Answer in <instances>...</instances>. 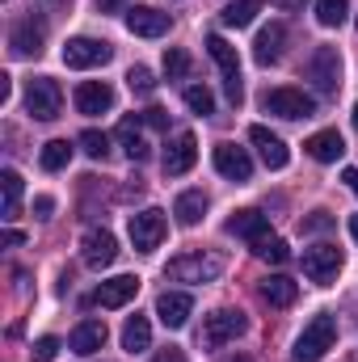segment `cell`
Returning a JSON list of instances; mask_svg holds the SVG:
<instances>
[{"instance_id": "cell-1", "label": "cell", "mask_w": 358, "mask_h": 362, "mask_svg": "<svg viewBox=\"0 0 358 362\" xmlns=\"http://www.w3.org/2000/svg\"><path fill=\"white\" fill-rule=\"evenodd\" d=\"M333 341H337V320H333L329 312H321V316H312V320L304 325V333L295 337L291 358L295 362H321L333 350Z\"/></svg>"}, {"instance_id": "cell-2", "label": "cell", "mask_w": 358, "mask_h": 362, "mask_svg": "<svg viewBox=\"0 0 358 362\" xmlns=\"http://www.w3.org/2000/svg\"><path fill=\"white\" fill-rule=\"evenodd\" d=\"M224 257L219 253H181L169 262V270L165 278H173V282H215L219 274H224Z\"/></svg>"}, {"instance_id": "cell-3", "label": "cell", "mask_w": 358, "mask_h": 362, "mask_svg": "<svg viewBox=\"0 0 358 362\" xmlns=\"http://www.w3.org/2000/svg\"><path fill=\"white\" fill-rule=\"evenodd\" d=\"M25 110H30V118H38V122H55L59 110H64V89H59L51 76H34V81L25 85Z\"/></svg>"}, {"instance_id": "cell-4", "label": "cell", "mask_w": 358, "mask_h": 362, "mask_svg": "<svg viewBox=\"0 0 358 362\" xmlns=\"http://www.w3.org/2000/svg\"><path fill=\"white\" fill-rule=\"evenodd\" d=\"M262 110L274 114V118H291V122H295V118H312V114H316V101L304 89H287V85H282V89L262 93Z\"/></svg>"}, {"instance_id": "cell-5", "label": "cell", "mask_w": 358, "mask_h": 362, "mask_svg": "<svg viewBox=\"0 0 358 362\" xmlns=\"http://www.w3.org/2000/svg\"><path fill=\"white\" fill-rule=\"evenodd\" d=\"M245 329H249L245 312H236V308H219V312H211L207 325H202V346H207V350H219V346L236 341Z\"/></svg>"}, {"instance_id": "cell-6", "label": "cell", "mask_w": 358, "mask_h": 362, "mask_svg": "<svg viewBox=\"0 0 358 362\" xmlns=\"http://www.w3.org/2000/svg\"><path fill=\"white\" fill-rule=\"evenodd\" d=\"M127 232H131V245H135L139 253H156L161 240H165V211H156V206L135 211L131 223H127Z\"/></svg>"}, {"instance_id": "cell-7", "label": "cell", "mask_w": 358, "mask_h": 362, "mask_svg": "<svg viewBox=\"0 0 358 362\" xmlns=\"http://www.w3.org/2000/svg\"><path fill=\"white\" fill-rule=\"evenodd\" d=\"M304 274L316 286H329L342 274V249L337 245H312V249H304Z\"/></svg>"}, {"instance_id": "cell-8", "label": "cell", "mask_w": 358, "mask_h": 362, "mask_svg": "<svg viewBox=\"0 0 358 362\" xmlns=\"http://www.w3.org/2000/svg\"><path fill=\"white\" fill-rule=\"evenodd\" d=\"M114 59V47L110 42H101V38H68V47H64V64L68 68H101V64H110Z\"/></svg>"}, {"instance_id": "cell-9", "label": "cell", "mask_w": 358, "mask_h": 362, "mask_svg": "<svg viewBox=\"0 0 358 362\" xmlns=\"http://www.w3.org/2000/svg\"><path fill=\"white\" fill-rule=\"evenodd\" d=\"M308 76L316 81L321 93H337L342 89V55L333 47H316L312 59H308Z\"/></svg>"}, {"instance_id": "cell-10", "label": "cell", "mask_w": 358, "mask_h": 362, "mask_svg": "<svg viewBox=\"0 0 358 362\" xmlns=\"http://www.w3.org/2000/svg\"><path fill=\"white\" fill-rule=\"evenodd\" d=\"M81 257H85L89 270H105V266H114V257H118V240H114V232H105V228L85 232V240H81Z\"/></svg>"}, {"instance_id": "cell-11", "label": "cell", "mask_w": 358, "mask_h": 362, "mask_svg": "<svg viewBox=\"0 0 358 362\" xmlns=\"http://www.w3.org/2000/svg\"><path fill=\"white\" fill-rule=\"evenodd\" d=\"M211 160H215L219 177H228V181H249L253 177V160H249V152L236 148V144H215Z\"/></svg>"}, {"instance_id": "cell-12", "label": "cell", "mask_w": 358, "mask_h": 362, "mask_svg": "<svg viewBox=\"0 0 358 362\" xmlns=\"http://www.w3.org/2000/svg\"><path fill=\"white\" fill-rule=\"evenodd\" d=\"M169 13H161V8H152V4H135V8H127V30L131 34H139V38H161V34H169Z\"/></svg>"}, {"instance_id": "cell-13", "label": "cell", "mask_w": 358, "mask_h": 362, "mask_svg": "<svg viewBox=\"0 0 358 362\" xmlns=\"http://www.w3.org/2000/svg\"><path fill=\"white\" fill-rule=\"evenodd\" d=\"M135 295H139V278L135 274H118V278H110V282H101L93 291V303L97 308H127Z\"/></svg>"}, {"instance_id": "cell-14", "label": "cell", "mask_w": 358, "mask_h": 362, "mask_svg": "<svg viewBox=\"0 0 358 362\" xmlns=\"http://www.w3.org/2000/svg\"><path fill=\"white\" fill-rule=\"evenodd\" d=\"M282 51H287V25L282 21H270L258 30V42H253V59L270 68V64H278L282 59Z\"/></svg>"}, {"instance_id": "cell-15", "label": "cell", "mask_w": 358, "mask_h": 362, "mask_svg": "<svg viewBox=\"0 0 358 362\" xmlns=\"http://www.w3.org/2000/svg\"><path fill=\"white\" fill-rule=\"evenodd\" d=\"M194 160H198V139H194V131H181L178 139L165 148V173L181 177V173L194 169Z\"/></svg>"}, {"instance_id": "cell-16", "label": "cell", "mask_w": 358, "mask_h": 362, "mask_svg": "<svg viewBox=\"0 0 358 362\" xmlns=\"http://www.w3.org/2000/svg\"><path fill=\"white\" fill-rule=\"evenodd\" d=\"M105 337H110L105 320H81V325L72 329V337H68V350L81 354V358H93V354L105 346Z\"/></svg>"}, {"instance_id": "cell-17", "label": "cell", "mask_w": 358, "mask_h": 362, "mask_svg": "<svg viewBox=\"0 0 358 362\" xmlns=\"http://www.w3.org/2000/svg\"><path fill=\"white\" fill-rule=\"evenodd\" d=\"M228 236H241V240L258 245V240H266V236H270V219L262 215V211L245 206V211H236V215L228 219Z\"/></svg>"}, {"instance_id": "cell-18", "label": "cell", "mask_w": 358, "mask_h": 362, "mask_svg": "<svg viewBox=\"0 0 358 362\" xmlns=\"http://www.w3.org/2000/svg\"><path fill=\"white\" fill-rule=\"evenodd\" d=\"M8 51H13L17 59H30V55H38V51H42V25H34V17L17 21V25L8 30Z\"/></svg>"}, {"instance_id": "cell-19", "label": "cell", "mask_w": 358, "mask_h": 362, "mask_svg": "<svg viewBox=\"0 0 358 362\" xmlns=\"http://www.w3.org/2000/svg\"><path fill=\"white\" fill-rule=\"evenodd\" d=\"M190 312H194V299H190L185 291H165V295L156 299V316H161V325H169V329H181V325L190 320Z\"/></svg>"}, {"instance_id": "cell-20", "label": "cell", "mask_w": 358, "mask_h": 362, "mask_svg": "<svg viewBox=\"0 0 358 362\" xmlns=\"http://www.w3.org/2000/svg\"><path fill=\"white\" fill-rule=\"evenodd\" d=\"M249 139L258 144V152H262V160H266V169H287V160H291V152H287V144L266 131V127H249Z\"/></svg>"}, {"instance_id": "cell-21", "label": "cell", "mask_w": 358, "mask_h": 362, "mask_svg": "<svg viewBox=\"0 0 358 362\" xmlns=\"http://www.w3.org/2000/svg\"><path fill=\"white\" fill-rule=\"evenodd\" d=\"M110 105H114V89L105 81H85L76 89V110L81 114H105Z\"/></svg>"}, {"instance_id": "cell-22", "label": "cell", "mask_w": 358, "mask_h": 362, "mask_svg": "<svg viewBox=\"0 0 358 362\" xmlns=\"http://www.w3.org/2000/svg\"><path fill=\"white\" fill-rule=\"evenodd\" d=\"M308 156L312 160H321V165H333V160H342V152H346V139H342V131H316L308 144Z\"/></svg>"}, {"instance_id": "cell-23", "label": "cell", "mask_w": 358, "mask_h": 362, "mask_svg": "<svg viewBox=\"0 0 358 362\" xmlns=\"http://www.w3.org/2000/svg\"><path fill=\"white\" fill-rule=\"evenodd\" d=\"M139 127H144V114H135V118H122V122H118V139H122V148H127V156H131L135 165H139V160H148V152H152Z\"/></svg>"}, {"instance_id": "cell-24", "label": "cell", "mask_w": 358, "mask_h": 362, "mask_svg": "<svg viewBox=\"0 0 358 362\" xmlns=\"http://www.w3.org/2000/svg\"><path fill=\"white\" fill-rule=\"evenodd\" d=\"M148 346H152V325H148V316L135 312V316L122 325V350H127V354H144Z\"/></svg>"}, {"instance_id": "cell-25", "label": "cell", "mask_w": 358, "mask_h": 362, "mask_svg": "<svg viewBox=\"0 0 358 362\" xmlns=\"http://www.w3.org/2000/svg\"><path fill=\"white\" fill-rule=\"evenodd\" d=\"M295 295H299V286H295L287 274H270L266 282H262V299H266L270 308H291Z\"/></svg>"}, {"instance_id": "cell-26", "label": "cell", "mask_w": 358, "mask_h": 362, "mask_svg": "<svg viewBox=\"0 0 358 362\" xmlns=\"http://www.w3.org/2000/svg\"><path fill=\"white\" fill-rule=\"evenodd\" d=\"M173 215H178L181 228H194V223L207 215V194H202V189H185V194H178Z\"/></svg>"}, {"instance_id": "cell-27", "label": "cell", "mask_w": 358, "mask_h": 362, "mask_svg": "<svg viewBox=\"0 0 358 362\" xmlns=\"http://www.w3.org/2000/svg\"><path fill=\"white\" fill-rule=\"evenodd\" d=\"M207 51H211V59L224 68V76H241V59H236V47H232L228 38L211 34V38H207Z\"/></svg>"}, {"instance_id": "cell-28", "label": "cell", "mask_w": 358, "mask_h": 362, "mask_svg": "<svg viewBox=\"0 0 358 362\" xmlns=\"http://www.w3.org/2000/svg\"><path fill=\"white\" fill-rule=\"evenodd\" d=\"M68 160H72V144H68V139H51V144H42V152H38V165H42L47 173L68 169Z\"/></svg>"}, {"instance_id": "cell-29", "label": "cell", "mask_w": 358, "mask_h": 362, "mask_svg": "<svg viewBox=\"0 0 358 362\" xmlns=\"http://www.w3.org/2000/svg\"><path fill=\"white\" fill-rule=\"evenodd\" d=\"M258 13H262V4H258V0H232L219 17H224V25H232V30H245V25H253V21H258Z\"/></svg>"}, {"instance_id": "cell-30", "label": "cell", "mask_w": 358, "mask_h": 362, "mask_svg": "<svg viewBox=\"0 0 358 362\" xmlns=\"http://www.w3.org/2000/svg\"><path fill=\"white\" fill-rule=\"evenodd\" d=\"M0 189H4V219H17V211H21V177L13 169H4L0 173Z\"/></svg>"}, {"instance_id": "cell-31", "label": "cell", "mask_w": 358, "mask_h": 362, "mask_svg": "<svg viewBox=\"0 0 358 362\" xmlns=\"http://www.w3.org/2000/svg\"><path fill=\"white\" fill-rule=\"evenodd\" d=\"M253 253H258L262 262H270V266L291 262V249H287V240H282V236H266V240H258V245H253Z\"/></svg>"}, {"instance_id": "cell-32", "label": "cell", "mask_w": 358, "mask_h": 362, "mask_svg": "<svg viewBox=\"0 0 358 362\" xmlns=\"http://www.w3.org/2000/svg\"><path fill=\"white\" fill-rule=\"evenodd\" d=\"M346 17H350V4H346V0H316V21H321V25L333 30V25H342Z\"/></svg>"}, {"instance_id": "cell-33", "label": "cell", "mask_w": 358, "mask_h": 362, "mask_svg": "<svg viewBox=\"0 0 358 362\" xmlns=\"http://www.w3.org/2000/svg\"><path fill=\"white\" fill-rule=\"evenodd\" d=\"M185 105L194 114H215V93L207 89V85H190L185 89Z\"/></svg>"}, {"instance_id": "cell-34", "label": "cell", "mask_w": 358, "mask_h": 362, "mask_svg": "<svg viewBox=\"0 0 358 362\" xmlns=\"http://www.w3.org/2000/svg\"><path fill=\"white\" fill-rule=\"evenodd\" d=\"M190 68H194V64H190V55H185L181 47H169V51H165V76H169V81L190 76Z\"/></svg>"}, {"instance_id": "cell-35", "label": "cell", "mask_w": 358, "mask_h": 362, "mask_svg": "<svg viewBox=\"0 0 358 362\" xmlns=\"http://www.w3.org/2000/svg\"><path fill=\"white\" fill-rule=\"evenodd\" d=\"M81 152L93 156V160H105V156H110V139H105L101 131H85V135H81Z\"/></svg>"}, {"instance_id": "cell-36", "label": "cell", "mask_w": 358, "mask_h": 362, "mask_svg": "<svg viewBox=\"0 0 358 362\" xmlns=\"http://www.w3.org/2000/svg\"><path fill=\"white\" fill-rule=\"evenodd\" d=\"M127 85H131V93H139V97H152L156 93V81H152L148 68H131L127 72Z\"/></svg>"}, {"instance_id": "cell-37", "label": "cell", "mask_w": 358, "mask_h": 362, "mask_svg": "<svg viewBox=\"0 0 358 362\" xmlns=\"http://www.w3.org/2000/svg\"><path fill=\"white\" fill-rule=\"evenodd\" d=\"M55 354H59V337H38L30 362H55Z\"/></svg>"}, {"instance_id": "cell-38", "label": "cell", "mask_w": 358, "mask_h": 362, "mask_svg": "<svg viewBox=\"0 0 358 362\" xmlns=\"http://www.w3.org/2000/svg\"><path fill=\"white\" fill-rule=\"evenodd\" d=\"M144 127H152V131H165V127H169V118H165V110H161V105H152V110H144Z\"/></svg>"}, {"instance_id": "cell-39", "label": "cell", "mask_w": 358, "mask_h": 362, "mask_svg": "<svg viewBox=\"0 0 358 362\" xmlns=\"http://www.w3.org/2000/svg\"><path fill=\"white\" fill-rule=\"evenodd\" d=\"M325 228H333V219H329V211H316L312 219H304V232H325Z\"/></svg>"}, {"instance_id": "cell-40", "label": "cell", "mask_w": 358, "mask_h": 362, "mask_svg": "<svg viewBox=\"0 0 358 362\" xmlns=\"http://www.w3.org/2000/svg\"><path fill=\"white\" fill-rule=\"evenodd\" d=\"M34 211H38V219H47V215L55 211V198H51V194H38V198H34Z\"/></svg>"}, {"instance_id": "cell-41", "label": "cell", "mask_w": 358, "mask_h": 362, "mask_svg": "<svg viewBox=\"0 0 358 362\" xmlns=\"http://www.w3.org/2000/svg\"><path fill=\"white\" fill-rule=\"evenodd\" d=\"M152 362H190V358H185V350H178V346H169V350H161V354H156Z\"/></svg>"}, {"instance_id": "cell-42", "label": "cell", "mask_w": 358, "mask_h": 362, "mask_svg": "<svg viewBox=\"0 0 358 362\" xmlns=\"http://www.w3.org/2000/svg\"><path fill=\"white\" fill-rule=\"evenodd\" d=\"M101 13H127V0H97Z\"/></svg>"}, {"instance_id": "cell-43", "label": "cell", "mask_w": 358, "mask_h": 362, "mask_svg": "<svg viewBox=\"0 0 358 362\" xmlns=\"http://www.w3.org/2000/svg\"><path fill=\"white\" fill-rule=\"evenodd\" d=\"M4 245H25V232H17V228H4V236H0Z\"/></svg>"}, {"instance_id": "cell-44", "label": "cell", "mask_w": 358, "mask_h": 362, "mask_svg": "<svg viewBox=\"0 0 358 362\" xmlns=\"http://www.w3.org/2000/svg\"><path fill=\"white\" fill-rule=\"evenodd\" d=\"M342 181H346V185L358 194V169H346V173H342Z\"/></svg>"}, {"instance_id": "cell-45", "label": "cell", "mask_w": 358, "mask_h": 362, "mask_svg": "<svg viewBox=\"0 0 358 362\" xmlns=\"http://www.w3.org/2000/svg\"><path fill=\"white\" fill-rule=\"evenodd\" d=\"M270 4H278V8H304V0H270Z\"/></svg>"}, {"instance_id": "cell-46", "label": "cell", "mask_w": 358, "mask_h": 362, "mask_svg": "<svg viewBox=\"0 0 358 362\" xmlns=\"http://www.w3.org/2000/svg\"><path fill=\"white\" fill-rule=\"evenodd\" d=\"M350 236L358 240V215H350Z\"/></svg>"}, {"instance_id": "cell-47", "label": "cell", "mask_w": 358, "mask_h": 362, "mask_svg": "<svg viewBox=\"0 0 358 362\" xmlns=\"http://www.w3.org/2000/svg\"><path fill=\"white\" fill-rule=\"evenodd\" d=\"M346 362H358V350H354V354H350V358H346Z\"/></svg>"}, {"instance_id": "cell-48", "label": "cell", "mask_w": 358, "mask_h": 362, "mask_svg": "<svg viewBox=\"0 0 358 362\" xmlns=\"http://www.w3.org/2000/svg\"><path fill=\"white\" fill-rule=\"evenodd\" d=\"M354 127H358V105H354Z\"/></svg>"}, {"instance_id": "cell-49", "label": "cell", "mask_w": 358, "mask_h": 362, "mask_svg": "<svg viewBox=\"0 0 358 362\" xmlns=\"http://www.w3.org/2000/svg\"><path fill=\"white\" fill-rule=\"evenodd\" d=\"M228 362H245V358H228Z\"/></svg>"}, {"instance_id": "cell-50", "label": "cell", "mask_w": 358, "mask_h": 362, "mask_svg": "<svg viewBox=\"0 0 358 362\" xmlns=\"http://www.w3.org/2000/svg\"><path fill=\"white\" fill-rule=\"evenodd\" d=\"M55 4H59V0H55Z\"/></svg>"}]
</instances>
